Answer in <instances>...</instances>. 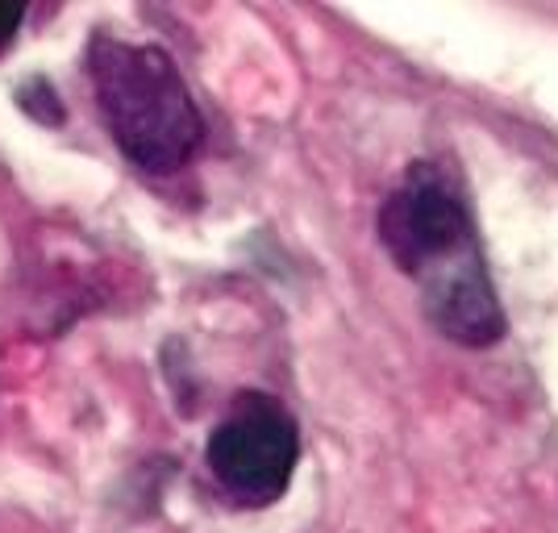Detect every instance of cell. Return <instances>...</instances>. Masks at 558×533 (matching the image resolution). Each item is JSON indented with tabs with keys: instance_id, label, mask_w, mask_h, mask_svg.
Here are the masks:
<instances>
[{
	"instance_id": "cell-1",
	"label": "cell",
	"mask_w": 558,
	"mask_h": 533,
	"mask_svg": "<svg viewBox=\"0 0 558 533\" xmlns=\"http://www.w3.org/2000/svg\"><path fill=\"white\" fill-rule=\"evenodd\" d=\"M375 230L396 267L421 288V308L442 338L471 350L505 338L509 322L484 267L471 209L438 167L417 162L384 196Z\"/></svg>"
},
{
	"instance_id": "cell-5",
	"label": "cell",
	"mask_w": 558,
	"mask_h": 533,
	"mask_svg": "<svg viewBox=\"0 0 558 533\" xmlns=\"http://www.w3.org/2000/svg\"><path fill=\"white\" fill-rule=\"evenodd\" d=\"M29 4H13V0H0V54L17 43V29H22Z\"/></svg>"
},
{
	"instance_id": "cell-3",
	"label": "cell",
	"mask_w": 558,
	"mask_h": 533,
	"mask_svg": "<svg viewBox=\"0 0 558 533\" xmlns=\"http://www.w3.org/2000/svg\"><path fill=\"white\" fill-rule=\"evenodd\" d=\"M205 463L226 496L246 509H267L288 492L301 463L296 417L267 392H242L217 421Z\"/></svg>"
},
{
	"instance_id": "cell-4",
	"label": "cell",
	"mask_w": 558,
	"mask_h": 533,
	"mask_svg": "<svg viewBox=\"0 0 558 533\" xmlns=\"http://www.w3.org/2000/svg\"><path fill=\"white\" fill-rule=\"evenodd\" d=\"M17 105H22L25 117H34V121H38V125H47V130H59V125H63V117H68V109H63L59 93L50 88L47 75L22 80V84H17Z\"/></svg>"
},
{
	"instance_id": "cell-2",
	"label": "cell",
	"mask_w": 558,
	"mask_h": 533,
	"mask_svg": "<svg viewBox=\"0 0 558 533\" xmlns=\"http://www.w3.org/2000/svg\"><path fill=\"white\" fill-rule=\"evenodd\" d=\"M96 113L125 162L146 175H175L205 146V117L163 47L96 29L84 50Z\"/></svg>"
}]
</instances>
